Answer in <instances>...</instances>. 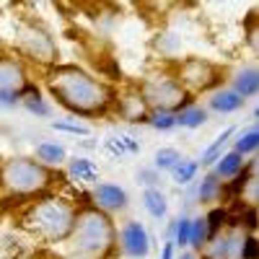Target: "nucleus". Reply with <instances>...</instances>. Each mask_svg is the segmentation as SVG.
<instances>
[{
  "label": "nucleus",
  "mask_w": 259,
  "mask_h": 259,
  "mask_svg": "<svg viewBox=\"0 0 259 259\" xmlns=\"http://www.w3.org/2000/svg\"><path fill=\"white\" fill-rule=\"evenodd\" d=\"M47 91L52 99L78 117L106 114L117 101V91L101 78L78 65H55L47 73Z\"/></svg>",
  "instance_id": "1"
},
{
  "label": "nucleus",
  "mask_w": 259,
  "mask_h": 259,
  "mask_svg": "<svg viewBox=\"0 0 259 259\" xmlns=\"http://www.w3.org/2000/svg\"><path fill=\"white\" fill-rule=\"evenodd\" d=\"M70 239L83 256L101 259L112 251L117 241V228L109 218V212L99 207H83L80 212H75V226Z\"/></svg>",
  "instance_id": "2"
},
{
  "label": "nucleus",
  "mask_w": 259,
  "mask_h": 259,
  "mask_svg": "<svg viewBox=\"0 0 259 259\" xmlns=\"http://www.w3.org/2000/svg\"><path fill=\"white\" fill-rule=\"evenodd\" d=\"M26 226L41 236L45 241H65L70 239L73 226H75V210L62 202V200H45L36 202L29 215H26Z\"/></svg>",
  "instance_id": "3"
},
{
  "label": "nucleus",
  "mask_w": 259,
  "mask_h": 259,
  "mask_svg": "<svg viewBox=\"0 0 259 259\" xmlns=\"http://www.w3.org/2000/svg\"><path fill=\"white\" fill-rule=\"evenodd\" d=\"M0 184L13 194H36L55 184V174L39 161L31 158H11L0 163Z\"/></svg>",
  "instance_id": "4"
},
{
  "label": "nucleus",
  "mask_w": 259,
  "mask_h": 259,
  "mask_svg": "<svg viewBox=\"0 0 259 259\" xmlns=\"http://www.w3.org/2000/svg\"><path fill=\"white\" fill-rule=\"evenodd\" d=\"M138 94L150 112H174V114L184 109L192 99L174 75H150L140 83Z\"/></svg>",
  "instance_id": "5"
},
{
  "label": "nucleus",
  "mask_w": 259,
  "mask_h": 259,
  "mask_svg": "<svg viewBox=\"0 0 259 259\" xmlns=\"http://www.w3.org/2000/svg\"><path fill=\"white\" fill-rule=\"evenodd\" d=\"M13 45L24 57H29V60L39 62V65H50V68L57 65V45H55V39L36 24H21L16 29Z\"/></svg>",
  "instance_id": "6"
},
{
  "label": "nucleus",
  "mask_w": 259,
  "mask_h": 259,
  "mask_svg": "<svg viewBox=\"0 0 259 259\" xmlns=\"http://www.w3.org/2000/svg\"><path fill=\"white\" fill-rule=\"evenodd\" d=\"M179 80V85L189 94H205V91H212L223 83V70L218 65H212L210 60H202V57H189L179 65V73L174 75Z\"/></svg>",
  "instance_id": "7"
},
{
  "label": "nucleus",
  "mask_w": 259,
  "mask_h": 259,
  "mask_svg": "<svg viewBox=\"0 0 259 259\" xmlns=\"http://www.w3.org/2000/svg\"><path fill=\"white\" fill-rule=\"evenodd\" d=\"M119 244H122V251L133 259H145L148 251H150V236L148 231L143 228V223L138 221H127L122 228H119Z\"/></svg>",
  "instance_id": "8"
},
{
  "label": "nucleus",
  "mask_w": 259,
  "mask_h": 259,
  "mask_svg": "<svg viewBox=\"0 0 259 259\" xmlns=\"http://www.w3.org/2000/svg\"><path fill=\"white\" fill-rule=\"evenodd\" d=\"M94 207L104 210V212H114V210H124L127 207V192L119 184L112 182H99L94 187Z\"/></svg>",
  "instance_id": "9"
},
{
  "label": "nucleus",
  "mask_w": 259,
  "mask_h": 259,
  "mask_svg": "<svg viewBox=\"0 0 259 259\" xmlns=\"http://www.w3.org/2000/svg\"><path fill=\"white\" fill-rule=\"evenodd\" d=\"M29 80L21 60L13 57H0V94H18Z\"/></svg>",
  "instance_id": "10"
},
{
  "label": "nucleus",
  "mask_w": 259,
  "mask_h": 259,
  "mask_svg": "<svg viewBox=\"0 0 259 259\" xmlns=\"http://www.w3.org/2000/svg\"><path fill=\"white\" fill-rule=\"evenodd\" d=\"M104 150L114 158H127V156H138L140 153V140L135 135H127V133H119V135H109L104 140Z\"/></svg>",
  "instance_id": "11"
},
{
  "label": "nucleus",
  "mask_w": 259,
  "mask_h": 259,
  "mask_svg": "<svg viewBox=\"0 0 259 259\" xmlns=\"http://www.w3.org/2000/svg\"><path fill=\"white\" fill-rule=\"evenodd\" d=\"M244 104L246 101L233 89H218V91H212V96H210V109L218 112V114H233V112L244 109Z\"/></svg>",
  "instance_id": "12"
},
{
  "label": "nucleus",
  "mask_w": 259,
  "mask_h": 259,
  "mask_svg": "<svg viewBox=\"0 0 259 259\" xmlns=\"http://www.w3.org/2000/svg\"><path fill=\"white\" fill-rule=\"evenodd\" d=\"M231 89L239 94L244 101L246 99H254L256 96V91H259V73H256V68H244V70H239L233 75V85Z\"/></svg>",
  "instance_id": "13"
},
{
  "label": "nucleus",
  "mask_w": 259,
  "mask_h": 259,
  "mask_svg": "<svg viewBox=\"0 0 259 259\" xmlns=\"http://www.w3.org/2000/svg\"><path fill=\"white\" fill-rule=\"evenodd\" d=\"M241 244H244V236H236L228 233L223 239H215L210 246V256L212 259H236L241 254Z\"/></svg>",
  "instance_id": "14"
},
{
  "label": "nucleus",
  "mask_w": 259,
  "mask_h": 259,
  "mask_svg": "<svg viewBox=\"0 0 259 259\" xmlns=\"http://www.w3.org/2000/svg\"><path fill=\"white\" fill-rule=\"evenodd\" d=\"M68 177L75 179L78 184H89L99 179V166L91 158H73L68 163Z\"/></svg>",
  "instance_id": "15"
},
{
  "label": "nucleus",
  "mask_w": 259,
  "mask_h": 259,
  "mask_svg": "<svg viewBox=\"0 0 259 259\" xmlns=\"http://www.w3.org/2000/svg\"><path fill=\"white\" fill-rule=\"evenodd\" d=\"M215 163H218L215 166V177L218 179H233L236 174H241V168L246 166V158L239 156L236 150H228V153H223Z\"/></svg>",
  "instance_id": "16"
},
{
  "label": "nucleus",
  "mask_w": 259,
  "mask_h": 259,
  "mask_svg": "<svg viewBox=\"0 0 259 259\" xmlns=\"http://www.w3.org/2000/svg\"><path fill=\"white\" fill-rule=\"evenodd\" d=\"M36 158H39V163H45L47 168L50 166H60V163L68 161V150H65V145H60V143L45 140V143L36 145Z\"/></svg>",
  "instance_id": "17"
},
{
  "label": "nucleus",
  "mask_w": 259,
  "mask_h": 259,
  "mask_svg": "<svg viewBox=\"0 0 259 259\" xmlns=\"http://www.w3.org/2000/svg\"><path fill=\"white\" fill-rule=\"evenodd\" d=\"M207 122V109L200 104H187L184 109L177 112V127H187V130H197Z\"/></svg>",
  "instance_id": "18"
},
{
  "label": "nucleus",
  "mask_w": 259,
  "mask_h": 259,
  "mask_svg": "<svg viewBox=\"0 0 259 259\" xmlns=\"http://www.w3.org/2000/svg\"><path fill=\"white\" fill-rule=\"evenodd\" d=\"M143 205H145V210L153 215L156 221L166 218V212H168L166 194H163L158 187H145V192H143Z\"/></svg>",
  "instance_id": "19"
},
{
  "label": "nucleus",
  "mask_w": 259,
  "mask_h": 259,
  "mask_svg": "<svg viewBox=\"0 0 259 259\" xmlns=\"http://www.w3.org/2000/svg\"><path fill=\"white\" fill-rule=\"evenodd\" d=\"M233 135H236V127H226L223 133H221L218 138H215V140L202 150V166H210V163L218 161V158L223 156V150H226V143H228Z\"/></svg>",
  "instance_id": "20"
},
{
  "label": "nucleus",
  "mask_w": 259,
  "mask_h": 259,
  "mask_svg": "<svg viewBox=\"0 0 259 259\" xmlns=\"http://www.w3.org/2000/svg\"><path fill=\"white\" fill-rule=\"evenodd\" d=\"M259 148V130H256V124H251L249 130H241L239 135H236V140H233V150L239 156H249V153H254V150Z\"/></svg>",
  "instance_id": "21"
},
{
  "label": "nucleus",
  "mask_w": 259,
  "mask_h": 259,
  "mask_svg": "<svg viewBox=\"0 0 259 259\" xmlns=\"http://www.w3.org/2000/svg\"><path fill=\"white\" fill-rule=\"evenodd\" d=\"M182 153L177 148H161L156 150V158H153V168L156 171H174L179 163H182Z\"/></svg>",
  "instance_id": "22"
},
{
  "label": "nucleus",
  "mask_w": 259,
  "mask_h": 259,
  "mask_svg": "<svg viewBox=\"0 0 259 259\" xmlns=\"http://www.w3.org/2000/svg\"><path fill=\"white\" fill-rule=\"evenodd\" d=\"M218 194H223V184L218 182V177H215V174H207L200 182V187H197V200L200 202H210V200L218 197Z\"/></svg>",
  "instance_id": "23"
},
{
  "label": "nucleus",
  "mask_w": 259,
  "mask_h": 259,
  "mask_svg": "<svg viewBox=\"0 0 259 259\" xmlns=\"http://www.w3.org/2000/svg\"><path fill=\"white\" fill-rule=\"evenodd\" d=\"M197 171H200L197 161H182L174 171H171V179H174V184L184 187V184H189L194 177H197Z\"/></svg>",
  "instance_id": "24"
},
{
  "label": "nucleus",
  "mask_w": 259,
  "mask_h": 259,
  "mask_svg": "<svg viewBox=\"0 0 259 259\" xmlns=\"http://www.w3.org/2000/svg\"><path fill=\"white\" fill-rule=\"evenodd\" d=\"M207 244V226H205V218H194L192 221V228H189V246L194 251H202V246Z\"/></svg>",
  "instance_id": "25"
},
{
  "label": "nucleus",
  "mask_w": 259,
  "mask_h": 259,
  "mask_svg": "<svg viewBox=\"0 0 259 259\" xmlns=\"http://www.w3.org/2000/svg\"><path fill=\"white\" fill-rule=\"evenodd\" d=\"M148 124L153 130H158V133H168V130L177 127V114L174 112H150Z\"/></svg>",
  "instance_id": "26"
},
{
  "label": "nucleus",
  "mask_w": 259,
  "mask_h": 259,
  "mask_svg": "<svg viewBox=\"0 0 259 259\" xmlns=\"http://www.w3.org/2000/svg\"><path fill=\"white\" fill-rule=\"evenodd\" d=\"M205 226H207V239H215L226 226V207H212L205 218Z\"/></svg>",
  "instance_id": "27"
},
{
  "label": "nucleus",
  "mask_w": 259,
  "mask_h": 259,
  "mask_svg": "<svg viewBox=\"0 0 259 259\" xmlns=\"http://www.w3.org/2000/svg\"><path fill=\"white\" fill-rule=\"evenodd\" d=\"M189 228H192V218L182 215V218L177 221V231H174V236H177L174 246H182V249H187V246H189Z\"/></svg>",
  "instance_id": "28"
},
{
  "label": "nucleus",
  "mask_w": 259,
  "mask_h": 259,
  "mask_svg": "<svg viewBox=\"0 0 259 259\" xmlns=\"http://www.w3.org/2000/svg\"><path fill=\"white\" fill-rule=\"evenodd\" d=\"M52 127L57 130V133H70V135H91V127L89 124H80V122H52Z\"/></svg>",
  "instance_id": "29"
},
{
  "label": "nucleus",
  "mask_w": 259,
  "mask_h": 259,
  "mask_svg": "<svg viewBox=\"0 0 259 259\" xmlns=\"http://www.w3.org/2000/svg\"><path fill=\"white\" fill-rule=\"evenodd\" d=\"M241 259H256L259 256V244L254 236H244V244H241Z\"/></svg>",
  "instance_id": "30"
},
{
  "label": "nucleus",
  "mask_w": 259,
  "mask_h": 259,
  "mask_svg": "<svg viewBox=\"0 0 259 259\" xmlns=\"http://www.w3.org/2000/svg\"><path fill=\"white\" fill-rule=\"evenodd\" d=\"M26 109H29L31 114H39V117H47V114H50V106L41 101V99H31V101H26Z\"/></svg>",
  "instance_id": "31"
},
{
  "label": "nucleus",
  "mask_w": 259,
  "mask_h": 259,
  "mask_svg": "<svg viewBox=\"0 0 259 259\" xmlns=\"http://www.w3.org/2000/svg\"><path fill=\"white\" fill-rule=\"evenodd\" d=\"M241 226H246V231H256V207L254 205H249L246 210H244V218H241Z\"/></svg>",
  "instance_id": "32"
},
{
  "label": "nucleus",
  "mask_w": 259,
  "mask_h": 259,
  "mask_svg": "<svg viewBox=\"0 0 259 259\" xmlns=\"http://www.w3.org/2000/svg\"><path fill=\"white\" fill-rule=\"evenodd\" d=\"M140 177L145 179L143 184H148V187H156V168H143L140 174H138V179H140Z\"/></svg>",
  "instance_id": "33"
},
{
  "label": "nucleus",
  "mask_w": 259,
  "mask_h": 259,
  "mask_svg": "<svg viewBox=\"0 0 259 259\" xmlns=\"http://www.w3.org/2000/svg\"><path fill=\"white\" fill-rule=\"evenodd\" d=\"M161 259H174V241H166L163 244V251H161Z\"/></svg>",
  "instance_id": "34"
},
{
  "label": "nucleus",
  "mask_w": 259,
  "mask_h": 259,
  "mask_svg": "<svg viewBox=\"0 0 259 259\" xmlns=\"http://www.w3.org/2000/svg\"><path fill=\"white\" fill-rule=\"evenodd\" d=\"M179 259H197V254H194V251H182Z\"/></svg>",
  "instance_id": "35"
},
{
  "label": "nucleus",
  "mask_w": 259,
  "mask_h": 259,
  "mask_svg": "<svg viewBox=\"0 0 259 259\" xmlns=\"http://www.w3.org/2000/svg\"><path fill=\"white\" fill-rule=\"evenodd\" d=\"M0 161H3V158H0Z\"/></svg>",
  "instance_id": "36"
}]
</instances>
